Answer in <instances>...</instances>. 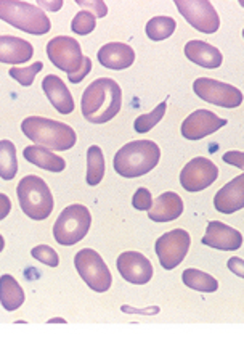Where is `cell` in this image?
<instances>
[{
	"mask_svg": "<svg viewBox=\"0 0 244 362\" xmlns=\"http://www.w3.org/2000/svg\"><path fill=\"white\" fill-rule=\"evenodd\" d=\"M122 90L114 79L100 78L87 86L80 100L83 116L94 124L111 121L121 112Z\"/></svg>",
	"mask_w": 244,
	"mask_h": 362,
	"instance_id": "1",
	"label": "cell"
},
{
	"mask_svg": "<svg viewBox=\"0 0 244 362\" xmlns=\"http://www.w3.org/2000/svg\"><path fill=\"white\" fill-rule=\"evenodd\" d=\"M161 150L153 140H133L118 150L114 156V171L122 177H140L158 166Z\"/></svg>",
	"mask_w": 244,
	"mask_h": 362,
	"instance_id": "2",
	"label": "cell"
},
{
	"mask_svg": "<svg viewBox=\"0 0 244 362\" xmlns=\"http://www.w3.org/2000/svg\"><path fill=\"white\" fill-rule=\"evenodd\" d=\"M21 131L34 144L56 151L73 148L78 142V136L71 126L42 116H29L21 122Z\"/></svg>",
	"mask_w": 244,
	"mask_h": 362,
	"instance_id": "3",
	"label": "cell"
},
{
	"mask_svg": "<svg viewBox=\"0 0 244 362\" xmlns=\"http://www.w3.org/2000/svg\"><path fill=\"white\" fill-rule=\"evenodd\" d=\"M0 20L34 36L47 34L51 28L50 18L37 5L15 0H0Z\"/></svg>",
	"mask_w": 244,
	"mask_h": 362,
	"instance_id": "4",
	"label": "cell"
},
{
	"mask_svg": "<svg viewBox=\"0 0 244 362\" xmlns=\"http://www.w3.org/2000/svg\"><path fill=\"white\" fill-rule=\"evenodd\" d=\"M16 195L23 213L34 221L47 219L54 211V195L42 177H23L16 189Z\"/></svg>",
	"mask_w": 244,
	"mask_h": 362,
	"instance_id": "5",
	"label": "cell"
},
{
	"mask_svg": "<svg viewBox=\"0 0 244 362\" xmlns=\"http://www.w3.org/2000/svg\"><path fill=\"white\" fill-rule=\"evenodd\" d=\"M92 216L84 204H71L63 209L54 226V237L56 243L71 247L89 233Z\"/></svg>",
	"mask_w": 244,
	"mask_h": 362,
	"instance_id": "6",
	"label": "cell"
},
{
	"mask_svg": "<svg viewBox=\"0 0 244 362\" xmlns=\"http://www.w3.org/2000/svg\"><path fill=\"white\" fill-rule=\"evenodd\" d=\"M74 266L79 276L89 287L97 293L108 291L113 284V276L109 272L106 262L95 250L84 248L74 256Z\"/></svg>",
	"mask_w": 244,
	"mask_h": 362,
	"instance_id": "7",
	"label": "cell"
},
{
	"mask_svg": "<svg viewBox=\"0 0 244 362\" xmlns=\"http://www.w3.org/2000/svg\"><path fill=\"white\" fill-rule=\"evenodd\" d=\"M47 55L56 68L74 76L84 66V55L80 44L69 36H56L47 44Z\"/></svg>",
	"mask_w": 244,
	"mask_h": 362,
	"instance_id": "8",
	"label": "cell"
},
{
	"mask_svg": "<svg viewBox=\"0 0 244 362\" xmlns=\"http://www.w3.org/2000/svg\"><path fill=\"white\" fill-rule=\"evenodd\" d=\"M195 93L207 103L222 108H236L243 103V93L231 84L211 78H197L193 84Z\"/></svg>",
	"mask_w": 244,
	"mask_h": 362,
	"instance_id": "9",
	"label": "cell"
},
{
	"mask_svg": "<svg viewBox=\"0 0 244 362\" xmlns=\"http://www.w3.org/2000/svg\"><path fill=\"white\" fill-rule=\"evenodd\" d=\"M190 233L183 229H173L156 240V255L166 271H172L185 259L190 250Z\"/></svg>",
	"mask_w": 244,
	"mask_h": 362,
	"instance_id": "10",
	"label": "cell"
},
{
	"mask_svg": "<svg viewBox=\"0 0 244 362\" xmlns=\"http://www.w3.org/2000/svg\"><path fill=\"white\" fill-rule=\"evenodd\" d=\"M176 7L191 26L200 33L214 34L219 31L220 18L216 8L207 0H176Z\"/></svg>",
	"mask_w": 244,
	"mask_h": 362,
	"instance_id": "11",
	"label": "cell"
},
{
	"mask_svg": "<svg viewBox=\"0 0 244 362\" xmlns=\"http://www.w3.org/2000/svg\"><path fill=\"white\" fill-rule=\"evenodd\" d=\"M219 177V168L211 160L197 156L188 161L180 173V184L187 192H201Z\"/></svg>",
	"mask_w": 244,
	"mask_h": 362,
	"instance_id": "12",
	"label": "cell"
},
{
	"mask_svg": "<svg viewBox=\"0 0 244 362\" xmlns=\"http://www.w3.org/2000/svg\"><path fill=\"white\" fill-rule=\"evenodd\" d=\"M118 271L124 280L133 285H145L153 277V266L147 256L138 251H126L118 258Z\"/></svg>",
	"mask_w": 244,
	"mask_h": 362,
	"instance_id": "13",
	"label": "cell"
},
{
	"mask_svg": "<svg viewBox=\"0 0 244 362\" xmlns=\"http://www.w3.org/2000/svg\"><path fill=\"white\" fill-rule=\"evenodd\" d=\"M226 124V119L219 118L209 110H196L182 124V136L188 140H201L217 132Z\"/></svg>",
	"mask_w": 244,
	"mask_h": 362,
	"instance_id": "14",
	"label": "cell"
},
{
	"mask_svg": "<svg viewBox=\"0 0 244 362\" xmlns=\"http://www.w3.org/2000/svg\"><path fill=\"white\" fill-rule=\"evenodd\" d=\"M202 243L216 250L235 251L241 248L243 235L240 230L220 223V221H211L207 224L206 235L202 237Z\"/></svg>",
	"mask_w": 244,
	"mask_h": 362,
	"instance_id": "15",
	"label": "cell"
},
{
	"mask_svg": "<svg viewBox=\"0 0 244 362\" xmlns=\"http://www.w3.org/2000/svg\"><path fill=\"white\" fill-rule=\"evenodd\" d=\"M214 206L224 214H231L244 208V174H240L217 192Z\"/></svg>",
	"mask_w": 244,
	"mask_h": 362,
	"instance_id": "16",
	"label": "cell"
},
{
	"mask_svg": "<svg viewBox=\"0 0 244 362\" xmlns=\"http://www.w3.org/2000/svg\"><path fill=\"white\" fill-rule=\"evenodd\" d=\"M183 213V200L176 192H164L151 204L148 218L154 223H171Z\"/></svg>",
	"mask_w": 244,
	"mask_h": 362,
	"instance_id": "17",
	"label": "cell"
},
{
	"mask_svg": "<svg viewBox=\"0 0 244 362\" xmlns=\"http://www.w3.org/2000/svg\"><path fill=\"white\" fill-rule=\"evenodd\" d=\"M98 62L108 69H126L135 62V52L129 44L109 42L98 50Z\"/></svg>",
	"mask_w": 244,
	"mask_h": 362,
	"instance_id": "18",
	"label": "cell"
},
{
	"mask_svg": "<svg viewBox=\"0 0 244 362\" xmlns=\"http://www.w3.org/2000/svg\"><path fill=\"white\" fill-rule=\"evenodd\" d=\"M42 89L58 113L69 115L74 112V98L71 92L58 76H45L42 81Z\"/></svg>",
	"mask_w": 244,
	"mask_h": 362,
	"instance_id": "19",
	"label": "cell"
},
{
	"mask_svg": "<svg viewBox=\"0 0 244 362\" xmlns=\"http://www.w3.org/2000/svg\"><path fill=\"white\" fill-rule=\"evenodd\" d=\"M34 47L28 40L16 36H0V63L21 65L31 60Z\"/></svg>",
	"mask_w": 244,
	"mask_h": 362,
	"instance_id": "20",
	"label": "cell"
},
{
	"mask_svg": "<svg viewBox=\"0 0 244 362\" xmlns=\"http://www.w3.org/2000/svg\"><path fill=\"white\" fill-rule=\"evenodd\" d=\"M185 55L190 62L196 63L197 66L207 69H216L224 62L222 52L217 47L205 42V40H190L185 45Z\"/></svg>",
	"mask_w": 244,
	"mask_h": 362,
	"instance_id": "21",
	"label": "cell"
},
{
	"mask_svg": "<svg viewBox=\"0 0 244 362\" xmlns=\"http://www.w3.org/2000/svg\"><path fill=\"white\" fill-rule=\"evenodd\" d=\"M23 156L31 165H36L40 169H45V171L61 173L66 168V163L61 156L51 153L49 148L42 147V145H29V147L23 150Z\"/></svg>",
	"mask_w": 244,
	"mask_h": 362,
	"instance_id": "22",
	"label": "cell"
},
{
	"mask_svg": "<svg viewBox=\"0 0 244 362\" xmlns=\"http://www.w3.org/2000/svg\"><path fill=\"white\" fill-rule=\"evenodd\" d=\"M25 303V291L15 277L5 276L0 277V305L4 306L5 311L13 313L23 306Z\"/></svg>",
	"mask_w": 244,
	"mask_h": 362,
	"instance_id": "23",
	"label": "cell"
},
{
	"mask_svg": "<svg viewBox=\"0 0 244 362\" xmlns=\"http://www.w3.org/2000/svg\"><path fill=\"white\" fill-rule=\"evenodd\" d=\"M18 173L16 147L10 140H0V177L11 180Z\"/></svg>",
	"mask_w": 244,
	"mask_h": 362,
	"instance_id": "24",
	"label": "cell"
},
{
	"mask_svg": "<svg viewBox=\"0 0 244 362\" xmlns=\"http://www.w3.org/2000/svg\"><path fill=\"white\" fill-rule=\"evenodd\" d=\"M182 280L187 287L197 290V291H205V293H214L219 288V282L212 276L209 274L197 271V269H187L182 274Z\"/></svg>",
	"mask_w": 244,
	"mask_h": 362,
	"instance_id": "25",
	"label": "cell"
},
{
	"mask_svg": "<svg viewBox=\"0 0 244 362\" xmlns=\"http://www.w3.org/2000/svg\"><path fill=\"white\" fill-rule=\"evenodd\" d=\"M104 176V158L103 151L98 145H92L87 150V184L98 185Z\"/></svg>",
	"mask_w": 244,
	"mask_h": 362,
	"instance_id": "26",
	"label": "cell"
},
{
	"mask_svg": "<svg viewBox=\"0 0 244 362\" xmlns=\"http://www.w3.org/2000/svg\"><path fill=\"white\" fill-rule=\"evenodd\" d=\"M177 23L171 16H154L147 23V36L154 40V42H159V40H166L167 37H171L173 31H176Z\"/></svg>",
	"mask_w": 244,
	"mask_h": 362,
	"instance_id": "27",
	"label": "cell"
},
{
	"mask_svg": "<svg viewBox=\"0 0 244 362\" xmlns=\"http://www.w3.org/2000/svg\"><path fill=\"white\" fill-rule=\"evenodd\" d=\"M166 108H167V103H166V102H161V103L158 105V107H156L151 113L138 116V118L135 119V122H133V127H135V131H137L138 134L150 132L156 124H158V122H159L162 118H164Z\"/></svg>",
	"mask_w": 244,
	"mask_h": 362,
	"instance_id": "28",
	"label": "cell"
},
{
	"mask_svg": "<svg viewBox=\"0 0 244 362\" xmlns=\"http://www.w3.org/2000/svg\"><path fill=\"white\" fill-rule=\"evenodd\" d=\"M42 68H44V63L42 62H36V63H34V65L26 66V68H11L10 71H8V74L13 79L18 81L21 86L29 87V86H32L34 79H36V74L39 71H42Z\"/></svg>",
	"mask_w": 244,
	"mask_h": 362,
	"instance_id": "29",
	"label": "cell"
},
{
	"mask_svg": "<svg viewBox=\"0 0 244 362\" xmlns=\"http://www.w3.org/2000/svg\"><path fill=\"white\" fill-rule=\"evenodd\" d=\"M95 25H97L95 16L92 15L90 11L83 10L73 18L71 29L75 34H79V36H87V34H90L92 31H94Z\"/></svg>",
	"mask_w": 244,
	"mask_h": 362,
	"instance_id": "30",
	"label": "cell"
},
{
	"mask_svg": "<svg viewBox=\"0 0 244 362\" xmlns=\"http://www.w3.org/2000/svg\"><path fill=\"white\" fill-rule=\"evenodd\" d=\"M31 255L34 259L44 262V264H47L50 267H56L60 264V256H58V253L54 248L47 247V245H39V247L32 248Z\"/></svg>",
	"mask_w": 244,
	"mask_h": 362,
	"instance_id": "31",
	"label": "cell"
},
{
	"mask_svg": "<svg viewBox=\"0 0 244 362\" xmlns=\"http://www.w3.org/2000/svg\"><path fill=\"white\" fill-rule=\"evenodd\" d=\"M132 204H133V208L138 209V211H148V209L151 208V204H153V197H151L150 190L145 189V187L138 189L135 192V195H133V198H132Z\"/></svg>",
	"mask_w": 244,
	"mask_h": 362,
	"instance_id": "32",
	"label": "cell"
},
{
	"mask_svg": "<svg viewBox=\"0 0 244 362\" xmlns=\"http://www.w3.org/2000/svg\"><path fill=\"white\" fill-rule=\"evenodd\" d=\"M79 7H83L85 11H90L95 18H104L108 15V7L104 2H87V0H78Z\"/></svg>",
	"mask_w": 244,
	"mask_h": 362,
	"instance_id": "33",
	"label": "cell"
},
{
	"mask_svg": "<svg viewBox=\"0 0 244 362\" xmlns=\"http://www.w3.org/2000/svg\"><path fill=\"white\" fill-rule=\"evenodd\" d=\"M224 161L226 165L236 166L238 169H244V153L243 151H226L224 155Z\"/></svg>",
	"mask_w": 244,
	"mask_h": 362,
	"instance_id": "34",
	"label": "cell"
},
{
	"mask_svg": "<svg viewBox=\"0 0 244 362\" xmlns=\"http://www.w3.org/2000/svg\"><path fill=\"white\" fill-rule=\"evenodd\" d=\"M92 71V60L89 57H84V66L79 69V73L78 74H74V76H68V79L71 81L73 84H79L80 81H83L87 74H89Z\"/></svg>",
	"mask_w": 244,
	"mask_h": 362,
	"instance_id": "35",
	"label": "cell"
},
{
	"mask_svg": "<svg viewBox=\"0 0 244 362\" xmlns=\"http://www.w3.org/2000/svg\"><path fill=\"white\" fill-rule=\"evenodd\" d=\"M11 209V202L7 195L0 194V221L7 218Z\"/></svg>",
	"mask_w": 244,
	"mask_h": 362,
	"instance_id": "36",
	"label": "cell"
},
{
	"mask_svg": "<svg viewBox=\"0 0 244 362\" xmlns=\"http://www.w3.org/2000/svg\"><path fill=\"white\" fill-rule=\"evenodd\" d=\"M228 267L231 272H235L238 277H244V262L241 258H231L228 259Z\"/></svg>",
	"mask_w": 244,
	"mask_h": 362,
	"instance_id": "37",
	"label": "cell"
},
{
	"mask_svg": "<svg viewBox=\"0 0 244 362\" xmlns=\"http://www.w3.org/2000/svg\"><path fill=\"white\" fill-rule=\"evenodd\" d=\"M37 7L40 10H49V11H58L61 7H63V2L61 0H55V2H47V0H40Z\"/></svg>",
	"mask_w": 244,
	"mask_h": 362,
	"instance_id": "38",
	"label": "cell"
},
{
	"mask_svg": "<svg viewBox=\"0 0 244 362\" xmlns=\"http://www.w3.org/2000/svg\"><path fill=\"white\" fill-rule=\"evenodd\" d=\"M47 324H66V320L61 319V317H55V319H50Z\"/></svg>",
	"mask_w": 244,
	"mask_h": 362,
	"instance_id": "39",
	"label": "cell"
},
{
	"mask_svg": "<svg viewBox=\"0 0 244 362\" xmlns=\"http://www.w3.org/2000/svg\"><path fill=\"white\" fill-rule=\"evenodd\" d=\"M4 247H5V240H4V237L0 235V253H2V250H4Z\"/></svg>",
	"mask_w": 244,
	"mask_h": 362,
	"instance_id": "40",
	"label": "cell"
}]
</instances>
